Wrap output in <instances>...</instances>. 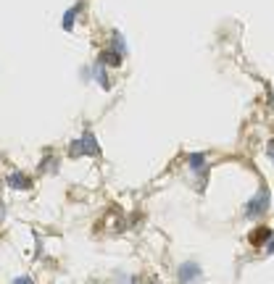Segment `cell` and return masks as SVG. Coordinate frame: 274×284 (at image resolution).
Masks as SVG:
<instances>
[{
  "label": "cell",
  "mask_w": 274,
  "mask_h": 284,
  "mask_svg": "<svg viewBox=\"0 0 274 284\" xmlns=\"http://www.w3.org/2000/svg\"><path fill=\"white\" fill-rule=\"evenodd\" d=\"M98 153V145H95V137L93 134H85L82 139H74L72 148H68V156L72 158H79V156H95Z\"/></svg>",
  "instance_id": "cell-1"
},
{
  "label": "cell",
  "mask_w": 274,
  "mask_h": 284,
  "mask_svg": "<svg viewBox=\"0 0 274 284\" xmlns=\"http://www.w3.org/2000/svg\"><path fill=\"white\" fill-rule=\"evenodd\" d=\"M266 208H269V189L264 187V189H261V192L245 205V216H248V219H258V216H264V213H266Z\"/></svg>",
  "instance_id": "cell-2"
},
{
  "label": "cell",
  "mask_w": 274,
  "mask_h": 284,
  "mask_svg": "<svg viewBox=\"0 0 274 284\" xmlns=\"http://www.w3.org/2000/svg\"><path fill=\"white\" fill-rule=\"evenodd\" d=\"M179 284H195V281H200V266H195V263H185V266H179Z\"/></svg>",
  "instance_id": "cell-3"
},
{
  "label": "cell",
  "mask_w": 274,
  "mask_h": 284,
  "mask_svg": "<svg viewBox=\"0 0 274 284\" xmlns=\"http://www.w3.org/2000/svg\"><path fill=\"white\" fill-rule=\"evenodd\" d=\"M269 237H271V232H269L266 227H258V229H253V232H250L248 242H250V245H256V247H261L264 242H269Z\"/></svg>",
  "instance_id": "cell-4"
},
{
  "label": "cell",
  "mask_w": 274,
  "mask_h": 284,
  "mask_svg": "<svg viewBox=\"0 0 274 284\" xmlns=\"http://www.w3.org/2000/svg\"><path fill=\"white\" fill-rule=\"evenodd\" d=\"M8 187H16V189H29V179L24 174H11L8 176Z\"/></svg>",
  "instance_id": "cell-5"
},
{
  "label": "cell",
  "mask_w": 274,
  "mask_h": 284,
  "mask_svg": "<svg viewBox=\"0 0 274 284\" xmlns=\"http://www.w3.org/2000/svg\"><path fill=\"white\" fill-rule=\"evenodd\" d=\"M100 63H108V66H119L121 63V58H119V53H113V50H106L100 55Z\"/></svg>",
  "instance_id": "cell-6"
},
{
  "label": "cell",
  "mask_w": 274,
  "mask_h": 284,
  "mask_svg": "<svg viewBox=\"0 0 274 284\" xmlns=\"http://www.w3.org/2000/svg\"><path fill=\"white\" fill-rule=\"evenodd\" d=\"M79 8H82V3L74 6L72 11H66V19H63V29H66V32L72 29V24H74V19H77V11H79Z\"/></svg>",
  "instance_id": "cell-7"
},
{
  "label": "cell",
  "mask_w": 274,
  "mask_h": 284,
  "mask_svg": "<svg viewBox=\"0 0 274 284\" xmlns=\"http://www.w3.org/2000/svg\"><path fill=\"white\" fill-rule=\"evenodd\" d=\"M95 79L100 82V87H103V90H108V87H111V85H108V79H106V71H103V66L95 68Z\"/></svg>",
  "instance_id": "cell-8"
},
{
  "label": "cell",
  "mask_w": 274,
  "mask_h": 284,
  "mask_svg": "<svg viewBox=\"0 0 274 284\" xmlns=\"http://www.w3.org/2000/svg\"><path fill=\"white\" fill-rule=\"evenodd\" d=\"M190 166H192V169H203V166H206V158H203V156H190Z\"/></svg>",
  "instance_id": "cell-9"
},
{
  "label": "cell",
  "mask_w": 274,
  "mask_h": 284,
  "mask_svg": "<svg viewBox=\"0 0 274 284\" xmlns=\"http://www.w3.org/2000/svg\"><path fill=\"white\" fill-rule=\"evenodd\" d=\"M11 284H34V281H32V276H16Z\"/></svg>",
  "instance_id": "cell-10"
},
{
  "label": "cell",
  "mask_w": 274,
  "mask_h": 284,
  "mask_svg": "<svg viewBox=\"0 0 274 284\" xmlns=\"http://www.w3.org/2000/svg\"><path fill=\"white\" fill-rule=\"evenodd\" d=\"M266 253H274V242H271V245L266 247Z\"/></svg>",
  "instance_id": "cell-11"
},
{
  "label": "cell",
  "mask_w": 274,
  "mask_h": 284,
  "mask_svg": "<svg viewBox=\"0 0 274 284\" xmlns=\"http://www.w3.org/2000/svg\"><path fill=\"white\" fill-rule=\"evenodd\" d=\"M269 156H271V158H274V148H271V150H269Z\"/></svg>",
  "instance_id": "cell-12"
}]
</instances>
